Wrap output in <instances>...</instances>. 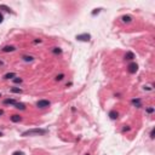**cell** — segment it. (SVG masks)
<instances>
[{
	"mask_svg": "<svg viewBox=\"0 0 155 155\" xmlns=\"http://www.w3.org/2000/svg\"><path fill=\"white\" fill-rule=\"evenodd\" d=\"M47 131L46 130H43V129H32V130H27L22 133L23 137H27V136H43L45 135Z\"/></svg>",
	"mask_w": 155,
	"mask_h": 155,
	"instance_id": "obj_1",
	"label": "cell"
},
{
	"mask_svg": "<svg viewBox=\"0 0 155 155\" xmlns=\"http://www.w3.org/2000/svg\"><path fill=\"white\" fill-rule=\"evenodd\" d=\"M50 104H51V102L47 101V99H40V101L37 102L38 108H47V107H50Z\"/></svg>",
	"mask_w": 155,
	"mask_h": 155,
	"instance_id": "obj_2",
	"label": "cell"
},
{
	"mask_svg": "<svg viewBox=\"0 0 155 155\" xmlns=\"http://www.w3.org/2000/svg\"><path fill=\"white\" fill-rule=\"evenodd\" d=\"M90 39H91V35L87 34V33L76 35V40H79V41H90Z\"/></svg>",
	"mask_w": 155,
	"mask_h": 155,
	"instance_id": "obj_3",
	"label": "cell"
},
{
	"mask_svg": "<svg viewBox=\"0 0 155 155\" xmlns=\"http://www.w3.org/2000/svg\"><path fill=\"white\" fill-rule=\"evenodd\" d=\"M127 68H129V73H131V74H135V73L138 70V66H137V63H135V62L130 63Z\"/></svg>",
	"mask_w": 155,
	"mask_h": 155,
	"instance_id": "obj_4",
	"label": "cell"
},
{
	"mask_svg": "<svg viewBox=\"0 0 155 155\" xmlns=\"http://www.w3.org/2000/svg\"><path fill=\"white\" fill-rule=\"evenodd\" d=\"M118 116H119L118 112H115V110H112V112H109V118H110L112 120H116V119H118Z\"/></svg>",
	"mask_w": 155,
	"mask_h": 155,
	"instance_id": "obj_5",
	"label": "cell"
},
{
	"mask_svg": "<svg viewBox=\"0 0 155 155\" xmlns=\"http://www.w3.org/2000/svg\"><path fill=\"white\" fill-rule=\"evenodd\" d=\"M17 102L15 101V99H12V98H6V99H4V104H10V105H15Z\"/></svg>",
	"mask_w": 155,
	"mask_h": 155,
	"instance_id": "obj_6",
	"label": "cell"
},
{
	"mask_svg": "<svg viewBox=\"0 0 155 155\" xmlns=\"http://www.w3.org/2000/svg\"><path fill=\"white\" fill-rule=\"evenodd\" d=\"M121 19H122V22H125V23H130V22L132 21V17L129 16V15H125V16L121 17Z\"/></svg>",
	"mask_w": 155,
	"mask_h": 155,
	"instance_id": "obj_7",
	"label": "cell"
},
{
	"mask_svg": "<svg viewBox=\"0 0 155 155\" xmlns=\"http://www.w3.org/2000/svg\"><path fill=\"white\" fill-rule=\"evenodd\" d=\"M135 58V53L133 52H131V51H129L126 55H125V59H129V61H132Z\"/></svg>",
	"mask_w": 155,
	"mask_h": 155,
	"instance_id": "obj_8",
	"label": "cell"
},
{
	"mask_svg": "<svg viewBox=\"0 0 155 155\" xmlns=\"http://www.w3.org/2000/svg\"><path fill=\"white\" fill-rule=\"evenodd\" d=\"M132 104H135L137 108H141L142 107V103H141V99L139 98H133L132 99Z\"/></svg>",
	"mask_w": 155,
	"mask_h": 155,
	"instance_id": "obj_9",
	"label": "cell"
},
{
	"mask_svg": "<svg viewBox=\"0 0 155 155\" xmlns=\"http://www.w3.org/2000/svg\"><path fill=\"white\" fill-rule=\"evenodd\" d=\"M21 120H22V118H21L19 115H17V114H15V115L11 116V121H12V122H19Z\"/></svg>",
	"mask_w": 155,
	"mask_h": 155,
	"instance_id": "obj_10",
	"label": "cell"
},
{
	"mask_svg": "<svg viewBox=\"0 0 155 155\" xmlns=\"http://www.w3.org/2000/svg\"><path fill=\"white\" fill-rule=\"evenodd\" d=\"M15 50H16L15 46H5V47H3V51H4V52H12V51H15Z\"/></svg>",
	"mask_w": 155,
	"mask_h": 155,
	"instance_id": "obj_11",
	"label": "cell"
},
{
	"mask_svg": "<svg viewBox=\"0 0 155 155\" xmlns=\"http://www.w3.org/2000/svg\"><path fill=\"white\" fill-rule=\"evenodd\" d=\"M15 108H16V109L24 110V109H25V104H24V103H16V104H15Z\"/></svg>",
	"mask_w": 155,
	"mask_h": 155,
	"instance_id": "obj_12",
	"label": "cell"
},
{
	"mask_svg": "<svg viewBox=\"0 0 155 155\" xmlns=\"http://www.w3.org/2000/svg\"><path fill=\"white\" fill-rule=\"evenodd\" d=\"M10 91L12 93H22V88H19V87H12Z\"/></svg>",
	"mask_w": 155,
	"mask_h": 155,
	"instance_id": "obj_13",
	"label": "cell"
},
{
	"mask_svg": "<svg viewBox=\"0 0 155 155\" xmlns=\"http://www.w3.org/2000/svg\"><path fill=\"white\" fill-rule=\"evenodd\" d=\"M13 78H16L15 73H7V74L4 75V79H13Z\"/></svg>",
	"mask_w": 155,
	"mask_h": 155,
	"instance_id": "obj_14",
	"label": "cell"
},
{
	"mask_svg": "<svg viewBox=\"0 0 155 155\" xmlns=\"http://www.w3.org/2000/svg\"><path fill=\"white\" fill-rule=\"evenodd\" d=\"M33 59H34L33 56H23V61L24 62H32Z\"/></svg>",
	"mask_w": 155,
	"mask_h": 155,
	"instance_id": "obj_15",
	"label": "cell"
},
{
	"mask_svg": "<svg viewBox=\"0 0 155 155\" xmlns=\"http://www.w3.org/2000/svg\"><path fill=\"white\" fill-rule=\"evenodd\" d=\"M52 52H53L55 55H61V53H62V50H61L59 47H53V49H52Z\"/></svg>",
	"mask_w": 155,
	"mask_h": 155,
	"instance_id": "obj_16",
	"label": "cell"
},
{
	"mask_svg": "<svg viewBox=\"0 0 155 155\" xmlns=\"http://www.w3.org/2000/svg\"><path fill=\"white\" fill-rule=\"evenodd\" d=\"M63 78H64V74H59V75L56 76V80L57 81H61V80H63Z\"/></svg>",
	"mask_w": 155,
	"mask_h": 155,
	"instance_id": "obj_17",
	"label": "cell"
},
{
	"mask_svg": "<svg viewBox=\"0 0 155 155\" xmlns=\"http://www.w3.org/2000/svg\"><path fill=\"white\" fill-rule=\"evenodd\" d=\"M12 80H13L15 84H21V82H22V79H21V78H13Z\"/></svg>",
	"mask_w": 155,
	"mask_h": 155,
	"instance_id": "obj_18",
	"label": "cell"
},
{
	"mask_svg": "<svg viewBox=\"0 0 155 155\" xmlns=\"http://www.w3.org/2000/svg\"><path fill=\"white\" fill-rule=\"evenodd\" d=\"M0 9H4L5 11H7V12H10L11 11V9L10 7H7V6H5V5H0Z\"/></svg>",
	"mask_w": 155,
	"mask_h": 155,
	"instance_id": "obj_19",
	"label": "cell"
},
{
	"mask_svg": "<svg viewBox=\"0 0 155 155\" xmlns=\"http://www.w3.org/2000/svg\"><path fill=\"white\" fill-rule=\"evenodd\" d=\"M154 137H155V129H153V130L150 131V138L154 139Z\"/></svg>",
	"mask_w": 155,
	"mask_h": 155,
	"instance_id": "obj_20",
	"label": "cell"
},
{
	"mask_svg": "<svg viewBox=\"0 0 155 155\" xmlns=\"http://www.w3.org/2000/svg\"><path fill=\"white\" fill-rule=\"evenodd\" d=\"M101 10H102V9H96L95 11H92V16H95L96 13H99V11H101Z\"/></svg>",
	"mask_w": 155,
	"mask_h": 155,
	"instance_id": "obj_21",
	"label": "cell"
},
{
	"mask_svg": "<svg viewBox=\"0 0 155 155\" xmlns=\"http://www.w3.org/2000/svg\"><path fill=\"white\" fill-rule=\"evenodd\" d=\"M12 155H24V153L23 151H15Z\"/></svg>",
	"mask_w": 155,
	"mask_h": 155,
	"instance_id": "obj_22",
	"label": "cell"
},
{
	"mask_svg": "<svg viewBox=\"0 0 155 155\" xmlns=\"http://www.w3.org/2000/svg\"><path fill=\"white\" fill-rule=\"evenodd\" d=\"M153 112H154V108H148V109H147V113H149V114L153 113Z\"/></svg>",
	"mask_w": 155,
	"mask_h": 155,
	"instance_id": "obj_23",
	"label": "cell"
},
{
	"mask_svg": "<svg viewBox=\"0 0 155 155\" xmlns=\"http://www.w3.org/2000/svg\"><path fill=\"white\" fill-rule=\"evenodd\" d=\"M3 21H4V16H3L1 13H0V23H1Z\"/></svg>",
	"mask_w": 155,
	"mask_h": 155,
	"instance_id": "obj_24",
	"label": "cell"
},
{
	"mask_svg": "<svg viewBox=\"0 0 155 155\" xmlns=\"http://www.w3.org/2000/svg\"><path fill=\"white\" fill-rule=\"evenodd\" d=\"M129 130H130V127H124V129H122L124 132H125V131H129Z\"/></svg>",
	"mask_w": 155,
	"mask_h": 155,
	"instance_id": "obj_25",
	"label": "cell"
},
{
	"mask_svg": "<svg viewBox=\"0 0 155 155\" xmlns=\"http://www.w3.org/2000/svg\"><path fill=\"white\" fill-rule=\"evenodd\" d=\"M144 90H151V87H149V86H144Z\"/></svg>",
	"mask_w": 155,
	"mask_h": 155,
	"instance_id": "obj_26",
	"label": "cell"
},
{
	"mask_svg": "<svg viewBox=\"0 0 155 155\" xmlns=\"http://www.w3.org/2000/svg\"><path fill=\"white\" fill-rule=\"evenodd\" d=\"M3 114H4V110H3V109H0V116H1Z\"/></svg>",
	"mask_w": 155,
	"mask_h": 155,
	"instance_id": "obj_27",
	"label": "cell"
},
{
	"mask_svg": "<svg viewBox=\"0 0 155 155\" xmlns=\"http://www.w3.org/2000/svg\"><path fill=\"white\" fill-rule=\"evenodd\" d=\"M1 136H3V133H1V132H0V137H1Z\"/></svg>",
	"mask_w": 155,
	"mask_h": 155,
	"instance_id": "obj_28",
	"label": "cell"
},
{
	"mask_svg": "<svg viewBox=\"0 0 155 155\" xmlns=\"http://www.w3.org/2000/svg\"><path fill=\"white\" fill-rule=\"evenodd\" d=\"M85 155H90V154H88V153H86V154H85Z\"/></svg>",
	"mask_w": 155,
	"mask_h": 155,
	"instance_id": "obj_29",
	"label": "cell"
},
{
	"mask_svg": "<svg viewBox=\"0 0 155 155\" xmlns=\"http://www.w3.org/2000/svg\"><path fill=\"white\" fill-rule=\"evenodd\" d=\"M0 97H1V93H0Z\"/></svg>",
	"mask_w": 155,
	"mask_h": 155,
	"instance_id": "obj_30",
	"label": "cell"
}]
</instances>
